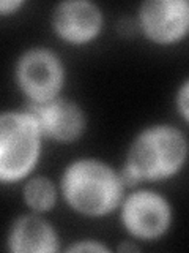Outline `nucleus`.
Here are the masks:
<instances>
[{
	"label": "nucleus",
	"mask_w": 189,
	"mask_h": 253,
	"mask_svg": "<svg viewBox=\"0 0 189 253\" xmlns=\"http://www.w3.org/2000/svg\"><path fill=\"white\" fill-rule=\"evenodd\" d=\"M117 250L118 252H132V253H137V252H140V245H139V242L129 239V241H123L117 247Z\"/></svg>",
	"instance_id": "nucleus-14"
},
{
	"label": "nucleus",
	"mask_w": 189,
	"mask_h": 253,
	"mask_svg": "<svg viewBox=\"0 0 189 253\" xmlns=\"http://www.w3.org/2000/svg\"><path fill=\"white\" fill-rule=\"evenodd\" d=\"M44 136L27 108L0 113V184H24L36 172Z\"/></svg>",
	"instance_id": "nucleus-3"
},
{
	"label": "nucleus",
	"mask_w": 189,
	"mask_h": 253,
	"mask_svg": "<svg viewBox=\"0 0 189 253\" xmlns=\"http://www.w3.org/2000/svg\"><path fill=\"white\" fill-rule=\"evenodd\" d=\"M189 162V139L180 126L156 122L134 134L122 165L128 190L145 184H162L180 176Z\"/></svg>",
	"instance_id": "nucleus-1"
},
{
	"label": "nucleus",
	"mask_w": 189,
	"mask_h": 253,
	"mask_svg": "<svg viewBox=\"0 0 189 253\" xmlns=\"http://www.w3.org/2000/svg\"><path fill=\"white\" fill-rule=\"evenodd\" d=\"M49 26L60 43L85 47L101 38L106 29V13L93 0H62L52 8Z\"/></svg>",
	"instance_id": "nucleus-7"
},
{
	"label": "nucleus",
	"mask_w": 189,
	"mask_h": 253,
	"mask_svg": "<svg viewBox=\"0 0 189 253\" xmlns=\"http://www.w3.org/2000/svg\"><path fill=\"white\" fill-rule=\"evenodd\" d=\"M5 247L10 253H57L63 250L59 229L46 213L30 211L11 221Z\"/></svg>",
	"instance_id": "nucleus-9"
},
{
	"label": "nucleus",
	"mask_w": 189,
	"mask_h": 253,
	"mask_svg": "<svg viewBox=\"0 0 189 253\" xmlns=\"http://www.w3.org/2000/svg\"><path fill=\"white\" fill-rule=\"evenodd\" d=\"M136 29L156 47H175L189 38V0H144L136 11Z\"/></svg>",
	"instance_id": "nucleus-6"
},
{
	"label": "nucleus",
	"mask_w": 189,
	"mask_h": 253,
	"mask_svg": "<svg viewBox=\"0 0 189 253\" xmlns=\"http://www.w3.org/2000/svg\"><path fill=\"white\" fill-rule=\"evenodd\" d=\"M60 200L76 215L99 220L118 211L128 193L122 171L99 157L69 160L59 177Z\"/></svg>",
	"instance_id": "nucleus-2"
},
{
	"label": "nucleus",
	"mask_w": 189,
	"mask_h": 253,
	"mask_svg": "<svg viewBox=\"0 0 189 253\" xmlns=\"http://www.w3.org/2000/svg\"><path fill=\"white\" fill-rule=\"evenodd\" d=\"M173 105H175V109L181 121L189 125V76L178 84L175 97H173Z\"/></svg>",
	"instance_id": "nucleus-12"
},
{
	"label": "nucleus",
	"mask_w": 189,
	"mask_h": 253,
	"mask_svg": "<svg viewBox=\"0 0 189 253\" xmlns=\"http://www.w3.org/2000/svg\"><path fill=\"white\" fill-rule=\"evenodd\" d=\"M117 213L128 239L136 242L164 239L175 221V211L169 198L147 187L128 190Z\"/></svg>",
	"instance_id": "nucleus-5"
},
{
	"label": "nucleus",
	"mask_w": 189,
	"mask_h": 253,
	"mask_svg": "<svg viewBox=\"0 0 189 253\" xmlns=\"http://www.w3.org/2000/svg\"><path fill=\"white\" fill-rule=\"evenodd\" d=\"M63 250L68 253H109L112 252V249L107 247V245L99 241V239H77L68 244L66 247H63Z\"/></svg>",
	"instance_id": "nucleus-11"
},
{
	"label": "nucleus",
	"mask_w": 189,
	"mask_h": 253,
	"mask_svg": "<svg viewBox=\"0 0 189 253\" xmlns=\"http://www.w3.org/2000/svg\"><path fill=\"white\" fill-rule=\"evenodd\" d=\"M27 3L24 0H2L0 2V18H10L18 14Z\"/></svg>",
	"instance_id": "nucleus-13"
},
{
	"label": "nucleus",
	"mask_w": 189,
	"mask_h": 253,
	"mask_svg": "<svg viewBox=\"0 0 189 253\" xmlns=\"http://www.w3.org/2000/svg\"><path fill=\"white\" fill-rule=\"evenodd\" d=\"M22 203L27 211L36 213H49L60 200L59 184L43 174H33L22 184Z\"/></svg>",
	"instance_id": "nucleus-10"
},
{
	"label": "nucleus",
	"mask_w": 189,
	"mask_h": 253,
	"mask_svg": "<svg viewBox=\"0 0 189 253\" xmlns=\"http://www.w3.org/2000/svg\"><path fill=\"white\" fill-rule=\"evenodd\" d=\"M35 117L46 141L71 146L81 141L89 130V116L81 103L59 97L43 105H26Z\"/></svg>",
	"instance_id": "nucleus-8"
},
{
	"label": "nucleus",
	"mask_w": 189,
	"mask_h": 253,
	"mask_svg": "<svg viewBox=\"0 0 189 253\" xmlns=\"http://www.w3.org/2000/svg\"><path fill=\"white\" fill-rule=\"evenodd\" d=\"M66 78L65 60L49 46L26 47L14 62V85L27 105H43L62 97Z\"/></svg>",
	"instance_id": "nucleus-4"
}]
</instances>
